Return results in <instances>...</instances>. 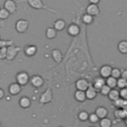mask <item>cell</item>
<instances>
[{"mask_svg": "<svg viewBox=\"0 0 127 127\" xmlns=\"http://www.w3.org/2000/svg\"><path fill=\"white\" fill-rule=\"evenodd\" d=\"M16 80H17V83H19L22 86V85L27 84L30 81V77L26 71H20L16 75Z\"/></svg>", "mask_w": 127, "mask_h": 127, "instance_id": "1", "label": "cell"}, {"mask_svg": "<svg viewBox=\"0 0 127 127\" xmlns=\"http://www.w3.org/2000/svg\"><path fill=\"white\" fill-rule=\"evenodd\" d=\"M29 28V23L27 20H24V19H20L16 22V25H15V29L17 30V32L19 33H25Z\"/></svg>", "mask_w": 127, "mask_h": 127, "instance_id": "2", "label": "cell"}, {"mask_svg": "<svg viewBox=\"0 0 127 127\" xmlns=\"http://www.w3.org/2000/svg\"><path fill=\"white\" fill-rule=\"evenodd\" d=\"M52 99H53V92H52V89H51V88H48L45 92L42 93V95H41V97H40V102L43 103V104H46V103H49Z\"/></svg>", "mask_w": 127, "mask_h": 127, "instance_id": "3", "label": "cell"}, {"mask_svg": "<svg viewBox=\"0 0 127 127\" xmlns=\"http://www.w3.org/2000/svg\"><path fill=\"white\" fill-rule=\"evenodd\" d=\"M75 87H76V90H81V91H86L87 88L89 87V83L86 79L84 78H80V79H77L76 82H75Z\"/></svg>", "mask_w": 127, "mask_h": 127, "instance_id": "4", "label": "cell"}, {"mask_svg": "<svg viewBox=\"0 0 127 127\" xmlns=\"http://www.w3.org/2000/svg\"><path fill=\"white\" fill-rule=\"evenodd\" d=\"M106 84V81H105V78L101 77V76H98L96 78H94L93 80V83H92V87L96 89V91H100V89Z\"/></svg>", "mask_w": 127, "mask_h": 127, "instance_id": "5", "label": "cell"}, {"mask_svg": "<svg viewBox=\"0 0 127 127\" xmlns=\"http://www.w3.org/2000/svg\"><path fill=\"white\" fill-rule=\"evenodd\" d=\"M19 52V48L14 47V46H10L7 48V57L6 60L8 61H12L15 59V57L17 56V53Z\"/></svg>", "mask_w": 127, "mask_h": 127, "instance_id": "6", "label": "cell"}, {"mask_svg": "<svg viewBox=\"0 0 127 127\" xmlns=\"http://www.w3.org/2000/svg\"><path fill=\"white\" fill-rule=\"evenodd\" d=\"M10 14H13L16 12L17 10V6H16V3L13 1V0H6L4 2V7Z\"/></svg>", "mask_w": 127, "mask_h": 127, "instance_id": "7", "label": "cell"}, {"mask_svg": "<svg viewBox=\"0 0 127 127\" xmlns=\"http://www.w3.org/2000/svg\"><path fill=\"white\" fill-rule=\"evenodd\" d=\"M100 10H99V7L96 5V4H89L86 8V14L94 17V16H97L99 14Z\"/></svg>", "mask_w": 127, "mask_h": 127, "instance_id": "8", "label": "cell"}, {"mask_svg": "<svg viewBox=\"0 0 127 127\" xmlns=\"http://www.w3.org/2000/svg\"><path fill=\"white\" fill-rule=\"evenodd\" d=\"M30 82L34 87H41L44 84V79L41 75H33L30 78Z\"/></svg>", "mask_w": 127, "mask_h": 127, "instance_id": "9", "label": "cell"}, {"mask_svg": "<svg viewBox=\"0 0 127 127\" xmlns=\"http://www.w3.org/2000/svg\"><path fill=\"white\" fill-rule=\"evenodd\" d=\"M111 71H112V67L110 65H103L100 67L99 69V73H100V76L103 77V78H107L109 76H111Z\"/></svg>", "mask_w": 127, "mask_h": 127, "instance_id": "10", "label": "cell"}, {"mask_svg": "<svg viewBox=\"0 0 127 127\" xmlns=\"http://www.w3.org/2000/svg\"><path fill=\"white\" fill-rule=\"evenodd\" d=\"M21 90H22V86L17 82L11 83L9 85V93L11 95H17L21 92Z\"/></svg>", "mask_w": 127, "mask_h": 127, "instance_id": "11", "label": "cell"}, {"mask_svg": "<svg viewBox=\"0 0 127 127\" xmlns=\"http://www.w3.org/2000/svg\"><path fill=\"white\" fill-rule=\"evenodd\" d=\"M94 113L98 116L99 119H103V118L107 117L108 110H107V108H105V107H103V106H99V107H97V108L95 109V112H94Z\"/></svg>", "mask_w": 127, "mask_h": 127, "instance_id": "12", "label": "cell"}, {"mask_svg": "<svg viewBox=\"0 0 127 127\" xmlns=\"http://www.w3.org/2000/svg\"><path fill=\"white\" fill-rule=\"evenodd\" d=\"M67 33L70 35V36H72V37H74V36H77L78 34H79V27L77 26V25H75V24H71V25H69L68 27H67Z\"/></svg>", "mask_w": 127, "mask_h": 127, "instance_id": "13", "label": "cell"}, {"mask_svg": "<svg viewBox=\"0 0 127 127\" xmlns=\"http://www.w3.org/2000/svg\"><path fill=\"white\" fill-rule=\"evenodd\" d=\"M85 95H86V99H89V100H92L96 97L97 95V91L95 88H93L92 86H89L87 88V90L85 91Z\"/></svg>", "mask_w": 127, "mask_h": 127, "instance_id": "14", "label": "cell"}, {"mask_svg": "<svg viewBox=\"0 0 127 127\" xmlns=\"http://www.w3.org/2000/svg\"><path fill=\"white\" fill-rule=\"evenodd\" d=\"M108 98L111 100V101H116L120 98V91L115 89V88H112L108 94Z\"/></svg>", "mask_w": 127, "mask_h": 127, "instance_id": "15", "label": "cell"}, {"mask_svg": "<svg viewBox=\"0 0 127 127\" xmlns=\"http://www.w3.org/2000/svg\"><path fill=\"white\" fill-rule=\"evenodd\" d=\"M52 58L55 60L56 63H61L62 60H63V54L60 50L56 49V50H53L52 51Z\"/></svg>", "mask_w": 127, "mask_h": 127, "instance_id": "16", "label": "cell"}, {"mask_svg": "<svg viewBox=\"0 0 127 127\" xmlns=\"http://www.w3.org/2000/svg\"><path fill=\"white\" fill-rule=\"evenodd\" d=\"M19 104H20V106H21L22 108H29V107L31 106V100H30L29 97L23 96V97L20 98Z\"/></svg>", "mask_w": 127, "mask_h": 127, "instance_id": "17", "label": "cell"}, {"mask_svg": "<svg viewBox=\"0 0 127 127\" xmlns=\"http://www.w3.org/2000/svg\"><path fill=\"white\" fill-rule=\"evenodd\" d=\"M24 52L26 54V56L28 57H33L36 53H37V47L36 46H27L25 49H24Z\"/></svg>", "mask_w": 127, "mask_h": 127, "instance_id": "18", "label": "cell"}, {"mask_svg": "<svg viewBox=\"0 0 127 127\" xmlns=\"http://www.w3.org/2000/svg\"><path fill=\"white\" fill-rule=\"evenodd\" d=\"M74 98L75 100L82 102L86 99V95H85V91H81V90H76L74 92Z\"/></svg>", "mask_w": 127, "mask_h": 127, "instance_id": "19", "label": "cell"}, {"mask_svg": "<svg viewBox=\"0 0 127 127\" xmlns=\"http://www.w3.org/2000/svg\"><path fill=\"white\" fill-rule=\"evenodd\" d=\"M28 3L30 4L31 7L35 8V9H42L44 7L42 0H28Z\"/></svg>", "mask_w": 127, "mask_h": 127, "instance_id": "20", "label": "cell"}, {"mask_svg": "<svg viewBox=\"0 0 127 127\" xmlns=\"http://www.w3.org/2000/svg\"><path fill=\"white\" fill-rule=\"evenodd\" d=\"M65 22L64 21V20H62V19H59V20H57L55 23H54V28L57 30V31H62V30H64V28H65Z\"/></svg>", "mask_w": 127, "mask_h": 127, "instance_id": "21", "label": "cell"}, {"mask_svg": "<svg viewBox=\"0 0 127 127\" xmlns=\"http://www.w3.org/2000/svg\"><path fill=\"white\" fill-rule=\"evenodd\" d=\"M46 36L48 39H54L57 37V30L54 27H50L46 31Z\"/></svg>", "mask_w": 127, "mask_h": 127, "instance_id": "22", "label": "cell"}, {"mask_svg": "<svg viewBox=\"0 0 127 127\" xmlns=\"http://www.w3.org/2000/svg\"><path fill=\"white\" fill-rule=\"evenodd\" d=\"M117 48H118V51L121 54H127V41L123 40V41L119 42Z\"/></svg>", "mask_w": 127, "mask_h": 127, "instance_id": "23", "label": "cell"}, {"mask_svg": "<svg viewBox=\"0 0 127 127\" xmlns=\"http://www.w3.org/2000/svg\"><path fill=\"white\" fill-rule=\"evenodd\" d=\"M105 81H106V85H108L110 88H114V87L117 86V79L114 78V77H112V76L107 77L105 79Z\"/></svg>", "mask_w": 127, "mask_h": 127, "instance_id": "24", "label": "cell"}, {"mask_svg": "<svg viewBox=\"0 0 127 127\" xmlns=\"http://www.w3.org/2000/svg\"><path fill=\"white\" fill-rule=\"evenodd\" d=\"M99 125H100V127H111L112 126V121L109 118L105 117L103 119H100Z\"/></svg>", "mask_w": 127, "mask_h": 127, "instance_id": "25", "label": "cell"}, {"mask_svg": "<svg viewBox=\"0 0 127 127\" xmlns=\"http://www.w3.org/2000/svg\"><path fill=\"white\" fill-rule=\"evenodd\" d=\"M121 74H122V70H120L118 67H114L112 68V71H111V76L118 79L121 77Z\"/></svg>", "mask_w": 127, "mask_h": 127, "instance_id": "26", "label": "cell"}, {"mask_svg": "<svg viewBox=\"0 0 127 127\" xmlns=\"http://www.w3.org/2000/svg\"><path fill=\"white\" fill-rule=\"evenodd\" d=\"M88 118H89V114H88L87 111L82 110L78 113V119L80 121H86V120H88Z\"/></svg>", "mask_w": 127, "mask_h": 127, "instance_id": "27", "label": "cell"}, {"mask_svg": "<svg viewBox=\"0 0 127 127\" xmlns=\"http://www.w3.org/2000/svg\"><path fill=\"white\" fill-rule=\"evenodd\" d=\"M117 87H119L120 89L127 87V80L124 79V78H122V77L118 78L117 79Z\"/></svg>", "mask_w": 127, "mask_h": 127, "instance_id": "28", "label": "cell"}, {"mask_svg": "<svg viewBox=\"0 0 127 127\" xmlns=\"http://www.w3.org/2000/svg\"><path fill=\"white\" fill-rule=\"evenodd\" d=\"M115 103V106H117V107H120V108H123V107H126L127 106V100H125V99H122V98H119L118 100H116V101H114Z\"/></svg>", "mask_w": 127, "mask_h": 127, "instance_id": "29", "label": "cell"}, {"mask_svg": "<svg viewBox=\"0 0 127 127\" xmlns=\"http://www.w3.org/2000/svg\"><path fill=\"white\" fill-rule=\"evenodd\" d=\"M9 15H10V13H9L5 8L0 9V19H2V20L7 19V18L9 17Z\"/></svg>", "mask_w": 127, "mask_h": 127, "instance_id": "30", "label": "cell"}, {"mask_svg": "<svg viewBox=\"0 0 127 127\" xmlns=\"http://www.w3.org/2000/svg\"><path fill=\"white\" fill-rule=\"evenodd\" d=\"M82 21H83V23H85V24H91L92 21H93V17L90 16V15H88V14H85V15H83V17H82Z\"/></svg>", "mask_w": 127, "mask_h": 127, "instance_id": "31", "label": "cell"}, {"mask_svg": "<svg viewBox=\"0 0 127 127\" xmlns=\"http://www.w3.org/2000/svg\"><path fill=\"white\" fill-rule=\"evenodd\" d=\"M88 120L90 121V123L95 124V123H97V122L99 121V118H98V116H97L95 113H91V114H89V118H88Z\"/></svg>", "mask_w": 127, "mask_h": 127, "instance_id": "32", "label": "cell"}, {"mask_svg": "<svg viewBox=\"0 0 127 127\" xmlns=\"http://www.w3.org/2000/svg\"><path fill=\"white\" fill-rule=\"evenodd\" d=\"M111 89H112V88H110L108 85H106V84H105V85L100 89V91H99V92H100L102 95H107V96H108V94H109V92H110V90H111Z\"/></svg>", "mask_w": 127, "mask_h": 127, "instance_id": "33", "label": "cell"}, {"mask_svg": "<svg viewBox=\"0 0 127 127\" xmlns=\"http://www.w3.org/2000/svg\"><path fill=\"white\" fill-rule=\"evenodd\" d=\"M13 42L11 41H1L0 40V48H8L10 46H12Z\"/></svg>", "mask_w": 127, "mask_h": 127, "instance_id": "34", "label": "cell"}, {"mask_svg": "<svg viewBox=\"0 0 127 127\" xmlns=\"http://www.w3.org/2000/svg\"><path fill=\"white\" fill-rule=\"evenodd\" d=\"M7 57V48H0V60H4Z\"/></svg>", "mask_w": 127, "mask_h": 127, "instance_id": "35", "label": "cell"}, {"mask_svg": "<svg viewBox=\"0 0 127 127\" xmlns=\"http://www.w3.org/2000/svg\"><path fill=\"white\" fill-rule=\"evenodd\" d=\"M120 98L127 100V87L120 89Z\"/></svg>", "mask_w": 127, "mask_h": 127, "instance_id": "36", "label": "cell"}, {"mask_svg": "<svg viewBox=\"0 0 127 127\" xmlns=\"http://www.w3.org/2000/svg\"><path fill=\"white\" fill-rule=\"evenodd\" d=\"M121 77L127 80V69H124V70H122V74H121Z\"/></svg>", "mask_w": 127, "mask_h": 127, "instance_id": "37", "label": "cell"}, {"mask_svg": "<svg viewBox=\"0 0 127 127\" xmlns=\"http://www.w3.org/2000/svg\"><path fill=\"white\" fill-rule=\"evenodd\" d=\"M4 95H5V93H4V90H3V89L0 87V100H1V99L4 97Z\"/></svg>", "mask_w": 127, "mask_h": 127, "instance_id": "38", "label": "cell"}, {"mask_svg": "<svg viewBox=\"0 0 127 127\" xmlns=\"http://www.w3.org/2000/svg\"><path fill=\"white\" fill-rule=\"evenodd\" d=\"M89 2H90V4H96L97 5V3L99 2V0H89Z\"/></svg>", "mask_w": 127, "mask_h": 127, "instance_id": "39", "label": "cell"}, {"mask_svg": "<svg viewBox=\"0 0 127 127\" xmlns=\"http://www.w3.org/2000/svg\"><path fill=\"white\" fill-rule=\"evenodd\" d=\"M0 127H1V124H0Z\"/></svg>", "mask_w": 127, "mask_h": 127, "instance_id": "40", "label": "cell"}, {"mask_svg": "<svg viewBox=\"0 0 127 127\" xmlns=\"http://www.w3.org/2000/svg\"><path fill=\"white\" fill-rule=\"evenodd\" d=\"M92 127H94V126H92Z\"/></svg>", "mask_w": 127, "mask_h": 127, "instance_id": "41", "label": "cell"}]
</instances>
